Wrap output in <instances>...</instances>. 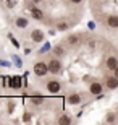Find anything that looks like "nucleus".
<instances>
[{"label":"nucleus","mask_w":118,"mask_h":125,"mask_svg":"<svg viewBox=\"0 0 118 125\" xmlns=\"http://www.w3.org/2000/svg\"><path fill=\"white\" fill-rule=\"evenodd\" d=\"M34 73L37 76H45L49 73V63H45V62H36L34 63Z\"/></svg>","instance_id":"f257e3e1"},{"label":"nucleus","mask_w":118,"mask_h":125,"mask_svg":"<svg viewBox=\"0 0 118 125\" xmlns=\"http://www.w3.org/2000/svg\"><path fill=\"white\" fill-rule=\"evenodd\" d=\"M47 91H49L50 94L60 93V91H62V83L57 81V80H50L49 83H47Z\"/></svg>","instance_id":"f03ea898"},{"label":"nucleus","mask_w":118,"mask_h":125,"mask_svg":"<svg viewBox=\"0 0 118 125\" xmlns=\"http://www.w3.org/2000/svg\"><path fill=\"white\" fill-rule=\"evenodd\" d=\"M49 72L52 75H57L62 72V62L58 60V59H52V60L49 62Z\"/></svg>","instance_id":"7ed1b4c3"},{"label":"nucleus","mask_w":118,"mask_h":125,"mask_svg":"<svg viewBox=\"0 0 118 125\" xmlns=\"http://www.w3.org/2000/svg\"><path fill=\"white\" fill-rule=\"evenodd\" d=\"M44 37H45V34H44L41 29H32V31H31V39L36 42V44L44 42Z\"/></svg>","instance_id":"20e7f679"},{"label":"nucleus","mask_w":118,"mask_h":125,"mask_svg":"<svg viewBox=\"0 0 118 125\" xmlns=\"http://www.w3.org/2000/svg\"><path fill=\"white\" fill-rule=\"evenodd\" d=\"M89 91H91V94H94V96H100V94H102V83L92 81V83L89 84Z\"/></svg>","instance_id":"39448f33"},{"label":"nucleus","mask_w":118,"mask_h":125,"mask_svg":"<svg viewBox=\"0 0 118 125\" xmlns=\"http://www.w3.org/2000/svg\"><path fill=\"white\" fill-rule=\"evenodd\" d=\"M105 84H107V88L109 89H117L118 88V76H107L105 80Z\"/></svg>","instance_id":"423d86ee"},{"label":"nucleus","mask_w":118,"mask_h":125,"mask_svg":"<svg viewBox=\"0 0 118 125\" xmlns=\"http://www.w3.org/2000/svg\"><path fill=\"white\" fill-rule=\"evenodd\" d=\"M8 84H10V88H15V89H19L21 88V78L19 76H8Z\"/></svg>","instance_id":"0eeeda50"},{"label":"nucleus","mask_w":118,"mask_h":125,"mask_svg":"<svg viewBox=\"0 0 118 125\" xmlns=\"http://www.w3.org/2000/svg\"><path fill=\"white\" fill-rule=\"evenodd\" d=\"M107 26L112 28V29L118 28V15H110V16H107Z\"/></svg>","instance_id":"6e6552de"},{"label":"nucleus","mask_w":118,"mask_h":125,"mask_svg":"<svg viewBox=\"0 0 118 125\" xmlns=\"http://www.w3.org/2000/svg\"><path fill=\"white\" fill-rule=\"evenodd\" d=\"M105 65H107V68H109L110 72H113V70L118 67V59H117V57H113V55L109 57V59H107V62H105Z\"/></svg>","instance_id":"1a4fd4ad"},{"label":"nucleus","mask_w":118,"mask_h":125,"mask_svg":"<svg viewBox=\"0 0 118 125\" xmlns=\"http://www.w3.org/2000/svg\"><path fill=\"white\" fill-rule=\"evenodd\" d=\"M29 24V21H27V18H24V16H18V18L15 20V26L19 29H24Z\"/></svg>","instance_id":"9d476101"},{"label":"nucleus","mask_w":118,"mask_h":125,"mask_svg":"<svg viewBox=\"0 0 118 125\" xmlns=\"http://www.w3.org/2000/svg\"><path fill=\"white\" fill-rule=\"evenodd\" d=\"M66 102H68V104H71V106H76V104H79V102H81V96H79V94H76V93H73V94H70V96H68Z\"/></svg>","instance_id":"9b49d317"},{"label":"nucleus","mask_w":118,"mask_h":125,"mask_svg":"<svg viewBox=\"0 0 118 125\" xmlns=\"http://www.w3.org/2000/svg\"><path fill=\"white\" fill-rule=\"evenodd\" d=\"M31 16L34 20H42L44 18V11H42L41 8H36V7H34V8H31Z\"/></svg>","instance_id":"f8f14e48"},{"label":"nucleus","mask_w":118,"mask_h":125,"mask_svg":"<svg viewBox=\"0 0 118 125\" xmlns=\"http://www.w3.org/2000/svg\"><path fill=\"white\" fill-rule=\"evenodd\" d=\"M42 102H44V97L42 96H31V104H34V106H41Z\"/></svg>","instance_id":"ddd939ff"},{"label":"nucleus","mask_w":118,"mask_h":125,"mask_svg":"<svg viewBox=\"0 0 118 125\" xmlns=\"http://www.w3.org/2000/svg\"><path fill=\"white\" fill-rule=\"evenodd\" d=\"M58 124L60 125H68V124H71V119H70L68 115H62L58 119Z\"/></svg>","instance_id":"4468645a"},{"label":"nucleus","mask_w":118,"mask_h":125,"mask_svg":"<svg viewBox=\"0 0 118 125\" xmlns=\"http://www.w3.org/2000/svg\"><path fill=\"white\" fill-rule=\"evenodd\" d=\"M54 52H55V55H57V57H62V55H65V49H63L62 46H57V47L54 49Z\"/></svg>","instance_id":"2eb2a0df"},{"label":"nucleus","mask_w":118,"mask_h":125,"mask_svg":"<svg viewBox=\"0 0 118 125\" xmlns=\"http://www.w3.org/2000/svg\"><path fill=\"white\" fill-rule=\"evenodd\" d=\"M57 29H58V31H66V29H68V23H65V21L57 23Z\"/></svg>","instance_id":"dca6fc26"},{"label":"nucleus","mask_w":118,"mask_h":125,"mask_svg":"<svg viewBox=\"0 0 118 125\" xmlns=\"http://www.w3.org/2000/svg\"><path fill=\"white\" fill-rule=\"evenodd\" d=\"M79 42V39H78L76 34H71V36L68 37V44H71V46H74V44H78Z\"/></svg>","instance_id":"f3484780"},{"label":"nucleus","mask_w":118,"mask_h":125,"mask_svg":"<svg viewBox=\"0 0 118 125\" xmlns=\"http://www.w3.org/2000/svg\"><path fill=\"white\" fill-rule=\"evenodd\" d=\"M15 5H16V0H7V7L8 8H13Z\"/></svg>","instance_id":"a211bd4d"},{"label":"nucleus","mask_w":118,"mask_h":125,"mask_svg":"<svg viewBox=\"0 0 118 125\" xmlns=\"http://www.w3.org/2000/svg\"><path fill=\"white\" fill-rule=\"evenodd\" d=\"M10 41H11V42H13V44H15V47H19V44H18V42H16V39H15V37L13 36H11V34H10Z\"/></svg>","instance_id":"6ab92c4d"},{"label":"nucleus","mask_w":118,"mask_h":125,"mask_svg":"<svg viewBox=\"0 0 118 125\" xmlns=\"http://www.w3.org/2000/svg\"><path fill=\"white\" fill-rule=\"evenodd\" d=\"M23 120L24 122H29V120H31V114H27V112H26V114L23 115Z\"/></svg>","instance_id":"aec40b11"},{"label":"nucleus","mask_w":118,"mask_h":125,"mask_svg":"<svg viewBox=\"0 0 118 125\" xmlns=\"http://www.w3.org/2000/svg\"><path fill=\"white\" fill-rule=\"evenodd\" d=\"M115 120V115L113 114H109V115H107V122H113Z\"/></svg>","instance_id":"412c9836"},{"label":"nucleus","mask_w":118,"mask_h":125,"mask_svg":"<svg viewBox=\"0 0 118 125\" xmlns=\"http://www.w3.org/2000/svg\"><path fill=\"white\" fill-rule=\"evenodd\" d=\"M70 2H71V3H74V5H79L82 0H70Z\"/></svg>","instance_id":"4be33fe9"},{"label":"nucleus","mask_w":118,"mask_h":125,"mask_svg":"<svg viewBox=\"0 0 118 125\" xmlns=\"http://www.w3.org/2000/svg\"><path fill=\"white\" fill-rule=\"evenodd\" d=\"M113 73H115V76H118V67H117V68L113 70Z\"/></svg>","instance_id":"5701e85b"},{"label":"nucleus","mask_w":118,"mask_h":125,"mask_svg":"<svg viewBox=\"0 0 118 125\" xmlns=\"http://www.w3.org/2000/svg\"><path fill=\"white\" fill-rule=\"evenodd\" d=\"M32 2H34V3H41L42 0H32Z\"/></svg>","instance_id":"b1692460"}]
</instances>
